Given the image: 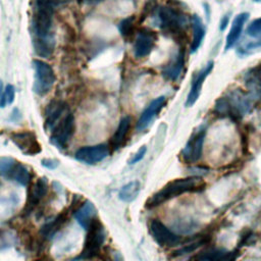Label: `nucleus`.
Returning a JSON list of instances; mask_svg holds the SVG:
<instances>
[{
	"mask_svg": "<svg viewBox=\"0 0 261 261\" xmlns=\"http://www.w3.org/2000/svg\"><path fill=\"white\" fill-rule=\"evenodd\" d=\"M109 155V147L105 144H98L93 146H85L80 148L74 158L86 164H96L104 160Z\"/></svg>",
	"mask_w": 261,
	"mask_h": 261,
	"instance_id": "nucleus-12",
	"label": "nucleus"
},
{
	"mask_svg": "<svg viewBox=\"0 0 261 261\" xmlns=\"http://www.w3.org/2000/svg\"><path fill=\"white\" fill-rule=\"evenodd\" d=\"M205 136L206 128L203 126H201L191 136V138L189 139L186 146L180 152L182 161H185L188 164H192L197 162L201 158Z\"/></svg>",
	"mask_w": 261,
	"mask_h": 261,
	"instance_id": "nucleus-9",
	"label": "nucleus"
},
{
	"mask_svg": "<svg viewBox=\"0 0 261 261\" xmlns=\"http://www.w3.org/2000/svg\"><path fill=\"white\" fill-rule=\"evenodd\" d=\"M16 161L11 157H1L0 158V174L8 176L9 172L12 170Z\"/></svg>",
	"mask_w": 261,
	"mask_h": 261,
	"instance_id": "nucleus-30",
	"label": "nucleus"
},
{
	"mask_svg": "<svg viewBox=\"0 0 261 261\" xmlns=\"http://www.w3.org/2000/svg\"><path fill=\"white\" fill-rule=\"evenodd\" d=\"M10 140L24 155L34 156L42 151V146L34 132L23 130L14 133L10 136Z\"/></svg>",
	"mask_w": 261,
	"mask_h": 261,
	"instance_id": "nucleus-10",
	"label": "nucleus"
},
{
	"mask_svg": "<svg viewBox=\"0 0 261 261\" xmlns=\"http://www.w3.org/2000/svg\"><path fill=\"white\" fill-rule=\"evenodd\" d=\"M255 2H259V3H261V0H254Z\"/></svg>",
	"mask_w": 261,
	"mask_h": 261,
	"instance_id": "nucleus-40",
	"label": "nucleus"
},
{
	"mask_svg": "<svg viewBox=\"0 0 261 261\" xmlns=\"http://www.w3.org/2000/svg\"><path fill=\"white\" fill-rule=\"evenodd\" d=\"M88 232L85 239L84 248L79 257L74 261L88 260L97 257L102 249V246L106 239V231L102 222L95 218L87 228Z\"/></svg>",
	"mask_w": 261,
	"mask_h": 261,
	"instance_id": "nucleus-5",
	"label": "nucleus"
},
{
	"mask_svg": "<svg viewBox=\"0 0 261 261\" xmlns=\"http://www.w3.org/2000/svg\"><path fill=\"white\" fill-rule=\"evenodd\" d=\"M67 217V212L63 211L59 215H57L53 220L50 222H47L44 224L40 230L41 234L44 238H51L55 232L62 226V224L65 222V219Z\"/></svg>",
	"mask_w": 261,
	"mask_h": 261,
	"instance_id": "nucleus-24",
	"label": "nucleus"
},
{
	"mask_svg": "<svg viewBox=\"0 0 261 261\" xmlns=\"http://www.w3.org/2000/svg\"><path fill=\"white\" fill-rule=\"evenodd\" d=\"M32 65L34 68L33 91L39 96H44L51 91L55 84L54 70L47 62L40 59H34Z\"/></svg>",
	"mask_w": 261,
	"mask_h": 261,
	"instance_id": "nucleus-6",
	"label": "nucleus"
},
{
	"mask_svg": "<svg viewBox=\"0 0 261 261\" xmlns=\"http://www.w3.org/2000/svg\"><path fill=\"white\" fill-rule=\"evenodd\" d=\"M141 191V184L139 180H133L124 185L118 193V198L123 202H133Z\"/></svg>",
	"mask_w": 261,
	"mask_h": 261,
	"instance_id": "nucleus-23",
	"label": "nucleus"
},
{
	"mask_svg": "<svg viewBox=\"0 0 261 261\" xmlns=\"http://www.w3.org/2000/svg\"><path fill=\"white\" fill-rule=\"evenodd\" d=\"M65 113H67V107L64 102H51L46 109V117L44 124L45 129L52 130L55 127V125L64 117Z\"/></svg>",
	"mask_w": 261,
	"mask_h": 261,
	"instance_id": "nucleus-16",
	"label": "nucleus"
},
{
	"mask_svg": "<svg viewBox=\"0 0 261 261\" xmlns=\"http://www.w3.org/2000/svg\"><path fill=\"white\" fill-rule=\"evenodd\" d=\"M149 233L153 240L160 246L165 248H172L181 243L180 237L170 230L164 223L158 219H152L148 225Z\"/></svg>",
	"mask_w": 261,
	"mask_h": 261,
	"instance_id": "nucleus-8",
	"label": "nucleus"
},
{
	"mask_svg": "<svg viewBox=\"0 0 261 261\" xmlns=\"http://www.w3.org/2000/svg\"><path fill=\"white\" fill-rule=\"evenodd\" d=\"M2 93H3V84H2V81L0 80V98L2 96Z\"/></svg>",
	"mask_w": 261,
	"mask_h": 261,
	"instance_id": "nucleus-39",
	"label": "nucleus"
},
{
	"mask_svg": "<svg viewBox=\"0 0 261 261\" xmlns=\"http://www.w3.org/2000/svg\"><path fill=\"white\" fill-rule=\"evenodd\" d=\"M185 65V49L179 48L172 56V58L167 62L162 68V75L169 81H176L182 71Z\"/></svg>",
	"mask_w": 261,
	"mask_h": 261,
	"instance_id": "nucleus-15",
	"label": "nucleus"
},
{
	"mask_svg": "<svg viewBox=\"0 0 261 261\" xmlns=\"http://www.w3.org/2000/svg\"><path fill=\"white\" fill-rule=\"evenodd\" d=\"M249 17V13L247 12H242L239 13L232 20V23L230 25L229 32L227 34L226 37V41H225V50H229L231 49L239 41L243 29H244V24L247 21Z\"/></svg>",
	"mask_w": 261,
	"mask_h": 261,
	"instance_id": "nucleus-18",
	"label": "nucleus"
},
{
	"mask_svg": "<svg viewBox=\"0 0 261 261\" xmlns=\"http://www.w3.org/2000/svg\"><path fill=\"white\" fill-rule=\"evenodd\" d=\"M247 35L253 39H261V16L252 20L247 27Z\"/></svg>",
	"mask_w": 261,
	"mask_h": 261,
	"instance_id": "nucleus-29",
	"label": "nucleus"
},
{
	"mask_svg": "<svg viewBox=\"0 0 261 261\" xmlns=\"http://www.w3.org/2000/svg\"><path fill=\"white\" fill-rule=\"evenodd\" d=\"M112 261H123V259L119 253H115L112 257Z\"/></svg>",
	"mask_w": 261,
	"mask_h": 261,
	"instance_id": "nucleus-36",
	"label": "nucleus"
},
{
	"mask_svg": "<svg viewBox=\"0 0 261 261\" xmlns=\"http://www.w3.org/2000/svg\"><path fill=\"white\" fill-rule=\"evenodd\" d=\"M246 82L253 90L261 93V63H259L248 72Z\"/></svg>",
	"mask_w": 261,
	"mask_h": 261,
	"instance_id": "nucleus-27",
	"label": "nucleus"
},
{
	"mask_svg": "<svg viewBox=\"0 0 261 261\" xmlns=\"http://www.w3.org/2000/svg\"><path fill=\"white\" fill-rule=\"evenodd\" d=\"M41 164L48 168V169H55L58 165H59V161L56 159H48V158H44L41 160Z\"/></svg>",
	"mask_w": 261,
	"mask_h": 261,
	"instance_id": "nucleus-33",
	"label": "nucleus"
},
{
	"mask_svg": "<svg viewBox=\"0 0 261 261\" xmlns=\"http://www.w3.org/2000/svg\"><path fill=\"white\" fill-rule=\"evenodd\" d=\"M15 89L12 85H7L3 90L2 96L0 98V107L4 108L7 105H10L14 101Z\"/></svg>",
	"mask_w": 261,
	"mask_h": 261,
	"instance_id": "nucleus-28",
	"label": "nucleus"
},
{
	"mask_svg": "<svg viewBox=\"0 0 261 261\" xmlns=\"http://www.w3.org/2000/svg\"><path fill=\"white\" fill-rule=\"evenodd\" d=\"M83 2H86V3H96V2H99V1H102V0H82Z\"/></svg>",
	"mask_w": 261,
	"mask_h": 261,
	"instance_id": "nucleus-38",
	"label": "nucleus"
},
{
	"mask_svg": "<svg viewBox=\"0 0 261 261\" xmlns=\"http://www.w3.org/2000/svg\"><path fill=\"white\" fill-rule=\"evenodd\" d=\"M206 187L205 180L199 176H188L182 178H176L165 186H163L159 191L154 193L146 201L145 207L148 209L155 208L172 198L178 197L181 194L190 192H200Z\"/></svg>",
	"mask_w": 261,
	"mask_h": 261,
	"instance_id": "nucleus-2",
	"label": "nucleus"
},
{
	"mask_svg": "<svg viewBox=\"0 0 261 261\" xmlns=\"http://www.w3.org/2000/svg\"><path fill=\"white\" fill-rule=\"evenodd\" d=\"M227 21H228V17H227V15L225 16V20H224V18H222V19H221V23H220V30H221V31H223V30L225 29Z\"/></svg>",
	"mask_w": 261,
	"mask_h": 261,
	"instance_id": "nucleus-35",
	"label": "nucleus"
},
{
	"mask_svg": "<svg viewBox=\"0 0 261 261\" xmlns=\"http://www.w3.org/2000/svg\"><path fill=\"white\" fill-rule=\"evenodd\" d=\"M47 1H49V2L56 8V7L59 6V5H62V4L67 3L69 0H47Z\"/></svg>",
	"mask_w": 261,
	"mask_h": 261,
	"instance_id": "nucleus-34",
	"label": "nucleus"
},
{
	"mask_svg": "<svg viewBox=\"0 0 261 261\" xmlns=\"http://www.w3.org/2000/svg\"><path fill=\"white\" fill-rule=\"evenodd\" d=\"M47 192H48V181H47V178L46 177L38 178L33 184L31 189L29 190L25 209L28 211L33 210L40 203V201L46 196Z\"/></svg>",
	"mask_w": 261,
	"mask_h": 261,
	"instance_id": "nucleus-17",
	"label": "nucleus"
},
{
	"mask_svg": "<svg viewBox=\"0 0 261 261\" xmlns=\"http://www.w3.org/2000/svg\"><path fill=\"white\" fill-rule=\"evenodd\" d=\"M237 258L236 252H226L218 249H209L195 254L190 261H234Z\"/></svg>",
	"mask_w": 261,
	"mask_h": 261,
	"instance_id": "nucleus-19",
	"label": "nucleus"
},
{
	"mask_svg": "<svg viewBox=\"0 0 261 261\" xmlns=\"http://www.w3.org/2000/svg\"><path fill=\"white\" fill-rule=\"evenodd\" d=\"M157 19L163 33L175 37L181 36L189 24L187 15L179 8L170 5H163L158 8Z\"/></svg>",
	"mask_w": 261,
	"mask_h": 261,
	"instance_id": "nucleus-4",
	"label": "nucleus"
},
{
	"mask_svg": "<svg viewBox=\"0 0 261 261\" xmlns=\"http://www.w3.org/2000/svg\"><path fill=\"white\" fill-rule=\"evenodd\" d=\"M130 125H132V118L129 115H125L120 119L117 125V128L110 140V146L112 150H117L124 145L130 129Z\"/></svg>",
	"mask_w": 261,
	"mask_h": 261,
	"instance_id": "nucleus-20",
	"label": "nucleus"
},
{
	"mask_svg": "<svg viewBox=\"0 0 261 261\" xmlns=\"http://www.w3.org/2000/svg\"><path fill=\"white\" fill-rule=\"evenodd\" d=\"M35 261H53V259L51 257H49V256H42L41 258H39V259H37Z\"/></svg>",
	"mask_w": 261,
	"mask_h": 261,
	"instance_id": "nucleus-37",
	"label": "nucleus"
},
{
	"mask_svg": "<svg viewBox=\"0 0 261 261\" xmlns=\"http://www.w3.org/2000/svg\"><path fill=\"white\" fill-rule=\"evenodd\" d=\"M214 66V62L213 61H209L207 63V65L201 69L199 72L196 73V75L194 76L192 84H191V88L186 100V106L187 107H192L197 100L199 99V96L201 94V90L202 87L204 85V82L206 80V77L210 74V72L212 71Z\"/></svg>",
	"mask_w": 261,
	"mask_h": 261,
	"instance_id": "nucleus-14",
	"label": "nucleus"
},
{
	"mask_svg": "<svg viewBox=\"0 0 261 261\" xmlns=\"http://www.w3.org/2000/svg\"><path fill=\"white\" fill-rule=\"evenodd\" d=\"M135 22L136 17L135 15H129L125 18H123L117 25V29L120 33V35L124 39H129L135 34Z\"/></svg>",
	"mask_w": 261,
	"mask_h": 261,
	"instance_id": "nucleus-26",
	"label": "nucleus"
},
{
	"mask_svg": "<svg viewBox=\"0 0 261 261\" xmlns=\"http://www.w3.org/2000/svg\"><path fill=\"white\" fill-rule=\"evenodd\" d=\"M252 99L248 94L241 90H234L229 92L223 97H220L214 106L216 114L229 117L230 119L238 121L251 110Z\"/></svg>",
	"mask_w": 261,
	"mask_h": 261,
	"instance_id": "nucleus-3",
	"label": "nucleus"
},
{
	"mask_svg": "<svg viewBox=\"0 0 261 261\" xmlns=\"http://www.w3.org/2000/svg\"><path fill=\"white\" fill-rule=\"evenodd\" d=\"M191 25H192V32H193V39L191 42V52L195 53L200 48L204 40L205 27L200 16L196 14L191 17Z\"/></svg>",
	"mask_w": 261,
	"mask_h": 261,
	"instance_id": "nucleus-22",
	"label": "nucleus"
},
{
	"mask_svg": "<svg viewBox=\"0 0 261 261\" xmlns=\"http://www.w3.org/2000/svg\"><path fill=\"white\" fill-rule=\"evenodd\" d=\"M256 240L255 234L251 230H247L242 237H241V242L239 246H248L249 244L253 243Z\"/></svg>",
	"mask_w": 261,
	"mask_h": 261,
	"instance_id": "nucleus-32",
	"label": "nucleus"
},
{
	"mask_svg": "<svg viewBox=\"0 0 261 261\" xmlns=\"http://www.w3.org/2000/svg\"><path fill=\"white\" fill-rule=\"evenodd\" d=\"M74 132V116L67 112L52 129L50 142L58 149H64Z\"/></svg>",
	"mask_w": 261,
	"mask_h": 261,
	"instance_id": "nucleus-7",
	"label": "nucleus"
},
{
	"mask_svg": "<svg viewBox=\"0 0 261 261\" xmlns=\"http://www.w3.org/2000/svg\"><path fill=\"white\" fill-rule=\"evenodd\" d=\"M96 216H97V209L90 200H86L74 212L75 220L85 229H87L90 223L95 218H97Z\"/></svg>",
	"mask_w": 261,
	"mask_h": 261,
	"instance_id": "nucleus-21",
	"label": "nucleus"
},
{
	"mask_svg": "<svg viewBox=\"0 0 261 261\" xmlns=\"http://www.w3.org/2000/svg\"><path fill=\"white\" fill-rule=\"evenodd\" d=\"M146 152H147V148H146V146H142L133 156H132V158L128 160V163L130 164V165H133V164H136V163H138L139 161H141L143 158H144V156H145V154H146Z\"/></svg>",
	"mask_w": 261,
	"mask_h": 261,
	"instance_id": "nucleus-31",
	"label": "nucleus"
},
{
	"mask_svg": "<svg viewBox=\"0 0 261 261\" xmlns=\"http://www.w3.org/2000/svg\"><path fill=\"white\" fill-rule=\"evenodd\" d=\"M9 178H11L12 180L16 181L17 184H19L20 186L27 187L31 180V174L29 169L27 168V166H24L21 163H17L14 165V167L12 168V170L9 172L8 176Z\"/></svg>",
	"mask_w": 261,
	"mask_h": 261,
	"instance_id": "nucleus-25",
	"label": "nucleus"
},
{
	"mask_svg": "<svg viewBox=\"0 0 261 261\" xmlns=\"http://www.w3.org/2000/svg\"><path fill=\"white\" fill-rule=\"evenodd\" d=\"M165 104H166L165 96H159L154 100H152L150 104L145 108V110L141 113L136 125L137 130L142 132L146 129L154 120V118L160 113V111L162 110Z\"/></svg>",
	"mask_w": 261,
	"mask_h": 261,
	"instance_id": "nucleus-13",
	"label": "nucleus"
},
{
	"mask_svg": "<svg viewBox=\"0 0 261 261\" xmlns=\"http://www.w3.org/2000/svg\"><path fill=\"white\" fill-rule=\"evenodd\" d=\"M32 9L31 34L34 51L40 57L49 58L55 49L53 31L55 7L47 0H33Z\"/></svg>",
	"mask_w": 261,
	"mask_h": 261,
	"instance_id": "nucleus-1",
	"label": "nucleus"
},
{
	"mask_svg": "<svg viewBox=\"0 0 261 261\" xmlns=\"http://www.w3.org/2000/svg\"><path fill=\"white\" fill-rule=\"evenodd\" d=\"M157 42V34L150 29H141L134 42V55L137 58L147 57L154 49Z\"/></svg>",
	"mask_w": 261,
	"mask_h": 261,
	"instance_id": "nucleus-11",
	"label": "nucleus"
}]
</instances>
